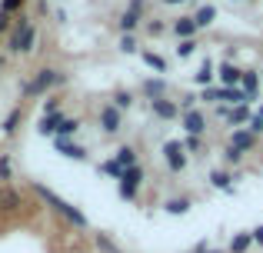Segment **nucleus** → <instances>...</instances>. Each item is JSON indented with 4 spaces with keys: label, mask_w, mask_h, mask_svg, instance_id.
<instances>
[{
    "label": "nucleus",
    "mask_w": 263,
    "mask_h": 253,
    "mask_svg": "<svg viewBox=\"0 0 263 253\" xmlns=\"http://www.w3.org/2000/svg\"><path fill=\"white\" fill-rule=\"evenodd\" d=\"M183 150H186V153H197V150H203V140H200V137H186Z\"/></svg>",
    "instance_id": "obj_39"
},
{
    "label": "nucleus",
    "mask_w": 263,
    "mask_h": 253,
    "mask_svg": "<svg viewBox=\"0 0 263 253\" xmlns=\"http://www.w3.org/2000/svg\"><path fill=\"white\" fill-rule=\"evenodd\" d=\"M4 64H7V60H4V57H0V70H4Z\"/></svg>",
    "instance_id": "obj_48"
},
{
    "label": "nucleus",
    "mask_w": 263,
    "mask_h": 253,
    "mask_svg": "<svg viewBox=\"0 0 263 253\" xmlns=\"http://www.w3.org/2000/svg\"><path fill=\"white\" fill-rule=\"evenodd\" d=\"M93 243H97V250H103V253H120V247H117V243L110 240L107 233H97V237H93Z\"/></svg>",
    "instance_id": "obj_33"
},
{
    "label": "nucleus",
    "mask_w": 263,
    "mask_h": 253,
    "mask_svg": "<svg viewBox=\"0 0 263 253\" xmlns=\"http://www.w3.org/2000/svg\"><path fill=\"white\" fill-rule=\"evenodd\" d=\"M77 130H80V120L77 117H64V120H60V127H57V137H60V140H70Z\"/></svg>",
    "instance_id": "obj_27"
},
{
    "label": "nucleus",
    "mask_w": 263,
    "mask_h": 253,
    "mask_svg": "<svg viewBox=\"0 0 263 253\" xmlns=\"http://www.w3.org/2000/svg\"><path fill=\"white\" fill-rule=\"evenodd\" d=\"M230 147H237L240 153H250V150L257 147V137H253L247 127H237V130L230 133Z\"/></svg>",
    "instance_id": "obj_11"
},
{
    "label": "nucleus",
    "mask_w": 263,
    "mask_h": 253,
    "mask_svg": "<svg viewBox=\"0 0 263 253\" xmlns=\"http://www.w3.org/2000/svg\"><path fill=\"white\" fill-rule=\"evenodd\" d=\"M250 237H253V243H257V247H263V227H253Z\"/></svg>",
    "instance_id": "obj_44"
},
{
    "label": "nucleus",
    "mask_w": 263,
    "mask_h": 253,
    "mask_svg": "<svg viewBox=\"0 0 263 253\" xmlns=\"http://www.w3.org/2000/svg\"><path fill=\"white\" fill-rule=\"evenodd\" d=\"M257 117H260V120H263V104H260V110H257Z\"/></svg>",
    "instance_id": "obj_47"
},
{
    "label": "nucleus",
    "mask_w": 263,
    "mask_h": 253,
    "mask_svg": "<svg viewBox=\"0 0 263 253\" xmlns=\"http://www.w3.org/2000/svg\"><path fill=\"white\" fill-rule=\"evenodd\" d=\"M127 10H134V13H140V17H143V10H147V0H127Z\"/></svg>",
    "instance_id": "obj_42"
},
{
    "label": "nucleus",
    "mask_w": 263,
    "mask_h": 253,
    "mask_svg": "<svg viewBox=\"0 0 263 253\" xmlns=\"http://www.w3.org/2000/svg\"><path fill=\"white\" fill-rule=\"evenodd\" d=\"M100 173H107V177H114V180H120V177H123V167L114 160V157H110V160L100 163Z\"/></svg>",
    "instance_id": "obj_32"
},
{
    "label": "nucleus",
    "mask_w": 263,
    "mask_h": 253,
    "mask_svg": "<svg viewBox=\"0 0 263 253\" xmlns=\"http://www.w3.org/2000/svg\"><path fill=\"white\" fill-rule=\"evenodd\" d=\"M260 84H263V67H260Z\"/></svg>",
    "instance_id": "obj_50"
},
{
    "label": "nucleus",
    "mask_w": 263,
    "mask_h": 253,
    "mask_svg": "<svg viewBox=\"0 0 263 253\" xmlns=\"http://www.w3.org/2000/svg\"><path fill=\"white\" fill-rule=\"evenodd\" d=\"M197 37H193V40H177V57L180 60H186V57H193V53H197Z\"/></svg>",
    "instance_id": "obj_31"
},
{
    "label": "nucleus",
    "mask_w": 263,
    "mask_h": 253,
    "mask_svg": "<svg viewBox=\"0 0 263 253\" xmlns=\"http://www.w3.org/2000/svg\"><path fill=\"white\" fill-rule=\"evenodd\" d=\"M13 180V160H10V153H0V183H10Z\"/></svg>",
    "instance_id": "obj_30"
},
{
    "label": "nucleus",
    "mask_w": 263,
    "mask_h": 253,
    "mask_svg": "<svg viewBox=\"0 0 263 253\" xmlns=\"http://www.w3.org/2000/svg\"><path fill=\"white\" fill-rule=\"evenodd\" d=\"M170 30H174V37L177 40H193L197 37V24H193V13H183V17H177V20H170Z\"/></svg>",
    "instance_id": "obj_9"
},
{
    "label": "nucleus",
    "mask_w": 263,
    "mask_h": 253,
    "mask_svg": "<svg viewBox=\"0 0 263 253\" xmlns=\"http://www.w3.org/2000/svg\"><path fill=\"white\" fill-rule=\"evenodd\" d=\"M140 93H143V97H147V100L167 97V80H163V77H147V80H143V84H140Z\"/></svg>",
    "instance_id": "obj_12"
},
{
    "label": "nucleus",
    "mask_w": 263,
    "mask_h": 253,
    "mask_svg": "<svg viewBox=\"0 0 263 253\" xmlns=\"http://www.w3.org/2000/svg\"><path fill=\"white\" fill-rule=\"evenodd\" d=\"M247 130H250L253 137H260V133H263V120L257 117V113H253V117H250V124H247Z\"/></svg>",
    "instance_id": "obj_41"
},
{
    "label": "nucleus",
    "mask_w": 263,
    "mask_h": 253,
    "mask_svg": "<svg viewBox=\"0 0 263 253\" xmlns=\"http://www.w3.org/2000/svg\"><path fill=\"white\" fill-rule=\"evenodd\" d=\"M143 177H147V173H143V167H140V163H137V167L123 170V177H120V180H117V183H130V187H137V190H140Z\"/></svg>",
    "instance_id": "obj_26"
},
{
    "label": "nucleus",
    "mask_w": 263,
    "mask_h": 253,
    "mask_svg": "<svg viewBox=\"0 0 263 253\" xmlns=\"http://www.w3.org/2000/svg\"><path fill=\"white\" fill-rule=\"evenodd\" d=\"M0 210H4V213H17V210H20V193L13 187L0 190Z\"/></svg>",
    "instance_id": "obj_16"
},
{
    "label": "nucleus",
    "mask_w": 263,
    "mask_h": 253,
    "mask_svg": "<svg viewBox=\"0 0 263 253\" xmlns=\"http://www.w3.org/2000/svg\"><path fill=\"white\" fill-rule=\"evenodd\" d=\"M160 4H167V7H177V4H186V0H160Z\"/></svg>",
    "instance_id": "obj_46"
},
{
    "label": "nucleus",
    "mask_w": 263,
    "mask_h": 253,
    "mask_svg": "<svg viewBox=\"0 0 263 253\" xmlns=\"http://www.w3.org/2000/svg\"><path fill=\"white\" fill-rule=\"evenodd\" d=\"M190 253H200V250H190ZM203 253H206V250H203Z\"/></svg>",
    "instance_id": "obj_52"
},
{
    "label": "nucleus",
    "mask_w": 263,
    "mask_h": 253,
    "mask_svg": "<svg viewBox=\"0 0 263 253\" xmlns=\"http://www.w3.org/2000/svg\"><path fill=\"white\" fill-rule=\"evenodd\" d=\"M243 157H247V153H240V150H237V147H230V143L223 147V163H230V167L243 163Z\"/></svg>",
    "instance_id": "obj_34"
},
{
    "label": "nucleus",
    "mask_w": 263,
    "mask_h": 253,
    "mask_svg": "<svg viewBox=\"0 0 263 253\" xmlns=\"http://www.w3.org/2000/svg\"><path fill=\"white\" fill-rule=\"evenodd\" d=\"M24 4L27 0H0V10L10 13V17H17V13H24Z\"/></svg>",
    "instance_id": "obj_35"
},
{
    "label": "nucleus",
    "mask_w": 263,
    "mask_h": 253,
    "mask_svg": "<svg viewBox=\"0 0 263 253\" xmlns=\"http://www.w3.org/2000/svg\"><path fill=\"white\" fill-rule=\"evenodd\" d=\"M37 40H40L37 24H33L27 13H17L10 33H7V53H10V57H27V53L37 50Z\"/></svg>",
    "instance_id": "obj_1"
},
{
    "label": "nucleus",
    "mask_w": 263,
    "mask_h": 253,
    "mask_svg": "<svg viewBox=\"0 0 263 253\" xmlns=\"http://www.w3.org/2000/svg\"><path fill=\"white\" fill-rule=\"evenodd\" d=\"M230 4H243V0H230Z\"/></svg>",
    "instance_id": "obj_51"
},
{
    "label": "nucleus",
    "mask_w": 263,
    "mask_h": 253,
    "mask_svg": "<svg viewBox=\"0 0 263 253\" xmlns=\"http://www.w3.org/2000/svg\"><path fill=\"white\" fill-rule=\"evenodd\" d=\"M33 193H37V197H40V200H44L50 210H57V213L64 217L67 223H73V227H80V230L87 227V213H80V210L73 207V203H67L64 197H57L50 187H44V183H33Z\"/></svg>",
    "instance_id": "obj_3"
},
{
    "label": "nucleus",
    "mask_w": 263,
    "mask_h": 253,
    "mask_svg": "<svg viewBox=\"0 0 263 253\" xmlns=\"http://www.w3.org/2000/svg\"><path fill=\"white\" fill-rule=\"evenodd\" d=\"M253 247V237L250 233H233V240H230V247H227V253H247Z\"/></svg>",
    "instance_id": "obj_25"
},
{
    "label": "nucleus",
    "mask_w": 263,
    "mask_h": 253,
    "mask_svg": "<svg viewBox=\"0 0 263 253\" xmlns=\"http://www.w3.org/2000/svg\"><path fill=\"white\" fill-rule=\"evenodd\" d=\"M170 30V24H163V20H147V33H150V37H160V33H167Z\"/></svg>",
    "instance_id": "obj_36"
},
{
    "label": "nucleus",
    "mask_w": 263,
    "mask_h": 253,
    "mask_svg": "<svg viewBox=\"0 0 263 253\" xmlns=\"http://www.w3.org/2000/svg\"><path fill=\"white\" fill-rule=\"evenodd\" d=\"M117 50L127 53V57H134V53H140V44H137L134 33H120V40H117Z\"/></svg>",
    "instance_id": "obj_24"
},
{
    "label": "nucleus",
    "mask_w": 263,
    "mask_h": 253,
    "mask_svg": "<svg viewBox=\"0 0 263 253\" xmlns=\"http://www.w3.org/2000/svg\"><path fill=\"white\" fill-rule=\"evenodd\" d=\"M213 80H217V67H213L210 57H203L200 70L193 73V84H197V87H213Z\"/></svg>",
    "instance_id": "obj_14"
},
{
    "label": "nucleus",
    "mask_w": 263,
    "mask_h": 253,
    "mask_svg": "<svg viewBox=\"0 0 263 253\" xmlns=\"http://www.w3.org/2000/svg\"><path fill=\"white\" fill-rule=\"evenodd\" d=\"M114 160L120 163L123 170H130V167H137V150L130 147V143H123V147H117V153H114Z\"/></svg>",
    "instance_id": "obj_20"
},
{
    "label": "nucleus",
    "mask_w": 263,
    "mask_h": 253,
    "mask_svg": "<svg viewBox=\"0 0 263 253\" xmlns=\"http://www.w3.org/2000/svg\"><path fill=\"white\" fill-rule=\"evenodd\" d=\"M240 80H243V70H240L237 64H230V60H227V64L217 67V84L220 87H240Z\"/></svg>",
    "instance_id": "obj_10"
},
{
    "label": "nucleus",
    "mask_w": 263,
    "mask_h": 253,
    "mask_svg": "<svg viewBox=\"0 0 263 253\" xmlns=\"http://www.w3.org/2000/svg\"><path fill=\"white\" fill-rule=\"evenodd\" d=\"M53 20H57V24H67V10H64V7H57V10H53Z\"/></svg>",
    "instance_id": "obj_45"
},
{
    "label": "nucleus",
    "mask_w": 263,
    "mask_h": 253,
    "mask_svg": "<svg viewBox=\"0 0 263 253\" xmlns=\"http://www.w3.org/2000/svg\"><path fill=\"white\" fill-rule=\"evenodd\" d=\"M53 147H57V153L67 157V160H77V163L90 160L87 147H80V143H73V140H60V137H53Z\"/></svg>",
    "instance_id": "obj_8"
},
{
    "label": "nucleus",
    "mask_w": 263,
    "mask_h": 253,
    "mask_svg": "<svg viewBox=\"0 0 263 253\" xmlns=\"http://www.w3.org/2000/svg\"><path fill=\"white\" fill-rule=\"evenodd\" d=\"M163 210H167L170 217H183V213H190V200H186V197H170V200L163 203Z\"/></svg>",
    "instance_id": "obj_23"
},
{
    "label": "nucleus",
    "mask_w": 263,
    "mask_h": 253,
    "mask_svg": "<svg viewBox=\"0 0 263 253\" xmlns=\"http://www.w3.org/2000/svg\"><path fill=\"white\" fill-rule=\"evenodd\" d=\"M163 160H167L170 173H183V170H186V150H183V140H167V143H163Z\"/></svg>",
    "instance_id": "obj_5"
},
{
    "label": "nucleus",
    "mask_w": 263,
    "mask_h": 253,
    "mask_svg": "<svg viewBox=\"0 0 263 253\" xmlns=\"http://www.w3.org/2000/svg\"><path fill=\"white\" fill-rule=\"evenodd\" d=\"M260 87H263V84H260V70H243V80H240V90L247 93V100H250V104L257 100Z\"/></svg>",
    "instance_id": "obj_13"
},
{
    "label": "nucleus",
    "mask_w": 263,
    "mask_h": 253,
    "mask_svg": "<svg viewBox=\"0 0 263 253\" xmlns=\"http://www.w3.org/2000/svg\"><path fill=\"white\" fill-rule=\"evenodd\" d=\"M200 100H206V104H220V87H203Z\"/></svg>",
    "instance_id": "obj_37"
},
{
    "label": "nucleus",
    "mask_w": 263,
    "mask_h": 253,
    "mask_svg": "<svg viewBox=\"0 0 263 253\" xmlns=\"http://www.w3.org/2000/svg\"><path fill=\"white\" fill-rule=\"evenodd\" d=\"M140 13H134V10H123L120 13V20H117V27H120V33H137V27H140Z\"/></svg>",
    "instance_id": "obj_21"
},
{
    "label": "nucleus",
    "mask_w": 263,
    "mask_h": 253,
    "mask_svg": "<svg viewBox=\"0 0 263 253\" xmlns=\"http://www.w3.org/2000/svg\"><path fill=\"white\" fill-rule=\"evenodd\" d=\"M150 113H154L157 120H177L180 117V104L170 100V97H157V100H150Z\"/></svg>",
    "instance_id": "obj_7"
},
{
    "label": "nucleus",
    "mask_w": 263,
    "mask_h": 253,
    "mask_svg": "<svg viewBox=\"0 0 263 253\" xmlns=\"http://www.w3.org/2000/svg\"><path fill=\"white\" fill-rule=\"evenodd\" d=\"M20 120H24V107H13V110L4 117V124H0V133L13 137V133H17V127H20Z\"/></svg>",
    "instance_id": "obj_18"
},
{
    "label": "nucleus",
    "mask_w": 263,
    "mask_h": 253,
    "mask_svg": "<svg viewBox=\"0 0 263 253\" xmlns=\"http://www.w3.org/2000/svg\"><path fill=\"white\" fill-rule=\"evenodd\" d=\"M110 104H114L117 107V110H130V107H134V93H130V90H117L114 93V100H110Z\"/></svg>",
    "instance_id": "obj_29"
},
{
    "label": "nucleus",
    "mask_w": 263,
    "mask_h": 253,
    "mask_svg": "<svg viewBox=\"0 0 263 253\" xmlns=\"http://www.w3.org/2000/svg\"><path fill=\"white\" fill-rule=\"evenodd\" d=\"M213 20H217V7H213V4H203L197 13H193V24H197V30H206Z\"/></svg>",
    "instance_id": "obj_19"
},
{
    "label": "nucleus",
    "mask_w": 263,
    "mask_h": 253,
    "mask_svg": "<svg viewBox=\"0 0 263 253\" xmlns=\"http://www.w3.org/2000/svg\"><path fill=\"white\" fill-rule=\"evenodd\" d=\"M50 113H60V97H47L44 100V117H50Z\"/></svg>",
    "instance_id": "obj_38"
},
{
    "label": "nucleus",
    "mask_w": 263,
    "mask_h": 253,
    "mask_svg": "<svg viewBox=\"0 0 263 253\" xmlns=\"http://www.w3.org/2000/svg\"><path fill=\"white\" fill-rule=\"evenodd\" d=\"M197 100H200V97H193V93H183V97H180V113L193 110V107H197Z\"/></svg>",
    "instance_id": "obj_40"
},
{
    "label": "nucleus",
    "mask_w": 263,
    "mask_h": 253,
    "mask_svg": "<svg viewBox=\"0 0 263 253\" xmlns=\"http://www.w3.org/2000/svg\"><path fill=\"white\" fill-rule=\"evenodd\" d=\"M210 183L217 190H223V193H233V190H237V187H233V177L227 173V170H213V173H210Z\"/></svg>",
    "instance_id": "obj_22"
},
{
    "label": "nucleus",
    "mask_w": 263,
    "mask_h": 253,
    "mask_svg": "<svg viewBox=\"0 0 263 253\" xmlns=\"http://www.w3.org/2000/svg\"><path fill=\"white\" fill-rule=\"evenodd\" d=\"M140 60H143V64H147L150 70L157 73V77H163V73H167V60H163L157 50H140Z\"/></svg>",
    "instance_id": "obj_17"
},
{
    "label": "nucleus",
    "mask_w": 263,
    "mask_h": 253,
    "mask_svg": "<svg viewBox=\"0 0 263 253\" xmlns=\"http://www.w3.org/2000/svg\"><path fill=\"white\" fill-rule=\"evenodd\" d=\"M250 117H253V113H250V107H233V110H230V127L233 130H237V127H243V124H250Z\"/></svg>",
    "instance_id": "obj_28"
},
{
    "label": "nucleus",
    "mask_w": 263,
    "mask_h": 253,
    "mask_svg": "<svg viewBox=\"0 0 263 253\" xmlns=\"http://www.w3.org/2000/svg\"><path fill=\"white\" fill-rule=\"evenodd\" d=\"M206 253H223V250H206Z\"/></svg>",
    "instance_id": "obj_49"
},
{
    "label": "nucleus",
    "mask_w": 263,
    "mask_h": 253,
    "mask_svg": "<svg viewBox=\"0 0 263 253\" xmlns=\"http://www.w3.org/2000/svg\"><path fill=\"white\" fill-rule=\"evenodd\" d=\"M97 124H100L103 137H117L123 130V113L117 110L114 104H103L100 110H97Z\"/></svg>",
    "instance_id": "obj_4"
},
{
    "label": "nucleus",
    "mask_w": 263,
    "mask_h": 253,
    "mask_svg": "<svg viewBox=\"0 0 263 253\" xmlns=\"http://www.w3.org/2000/svg\"><path fill=\"white\" fill-rule=\"evenodd\" d=\"M180 127L186 130V137H203L206 133V113L193 107V110L180 113Z\"/></svg>",
    "instance_id": "obj_6"
},
{
    "label": "nucleus",
    "mask_w": 263,
    "mask_h": 253,
    "mask_svg": "<svg viewBox=\"0 0 263 253\" xmlns=\"http://www.w3.org/2000/svg\"><path fill=\"white\" fill-rule=\"evenodd\" d=\"M10 20H13L10 13H4V10H0V33H10V27H13Z\"/></svg>",
    "instance_id": "obj_43"
},
{
    "label": "nucleus",
    "mask_w": 263,
    "mask_h": 253,
    "mask_svg": "<svg viewBox=\"0 0 263 253\" xmlns=\"http://www.w3.org/2000/svg\"><path fill=\"white\" fill-rule=\"evenodd\" d=\"M64 84H67L64 70H57V67H40V70L20 87V93H24V97H44V93L57 90V87H64Z\"/></svg>",
    "instance_id": "obj_2"
},
{
    "label": "nucleus",
    "mask_w": 263,
    "mask_h": 253,
    "mask_svg": "<svg viewBox=\"0 0 263 253\" xmlns=\"http://www.w3.org/2000/svg\"><path fill=\"white\" fill-rule=\"evenodd\" d=\"M67 113L60 110V113H50V117H40V124H37V133L40 137H57V127H60V120H64Z\"/></svg>",
    "instance_id": "obj_15"
}]
</instances>
